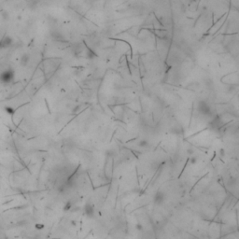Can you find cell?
Masks as SVG:
<instances>
[{"instance_id": "1", "label": "cell", "mask_w": 239, "mask_h": 239, "mask_svg": "<svg viewBox=\"0 0 239 239\" xmlns=\"http://www.w3.org/2000/svg\"><path fill=\"white\" fill-rule=\"evenodd\" d=\"M14 77H15V74L12 69H6L0 74V81L3 84H8L14 79Z\"/></svg>"}, {"instance_id": "2", "label": "cell", "mask_w": 239, "mask_h": 239, "mask_svg": "<svg viewBox=\"0 0 239 239\" xmlns=\"http://www.w3.org/2000/svg\"><path fill=\"white\" fill-rule=\"evenodd\" d=\"M13 45V39L9 36H5L0 39V50L8 49Z\"/></svg>"}, {"instance_id": "3", "label": "cell", "mask_w": 239, "mask_h": 239, "mask_svg": "<svg viewBox=\"0 0 239 239\" xmlns=\"http://www.w3.org/2000/svg\"><path fill=\"white\" fill-rule=\"evenodd\" d=\"M84 213L85 215L88 217V218H93V214H94V207L92 204L90 203H87L84 206Z\"/></svg>"}, {"instance_id": "4", "label": "cell", "mask_w": 239, "mask_h": 239, "mask_svg": "<svg viewBox=\"0 0 239 239\" xmlns=\"http://www.w3.org/2000/svg\"><path fill=\"white\" fill-rule=\"evenodd\" d=\"M51 38L56 40V41H60V42H66V39L65 38V37L58 31H54L52 33H51Z\"/></svg>"}, {"instance_id": "5", "label": "cell", "mask_w": 239, "mask_h": 239, "mask_svg": "<svg viewBox=\"0 0 239 239\" xmlns=\"http://www.w3.org/2000/svg\"><path fill=\"white\" fill-rule=\"evenodd\" d=\"M164 201V194L162 192H159L155 194V196H154V202H155V204H162L163 202Z\"/></svg>"}, {"instance_id": "6", "label": "cell", "mask_w": 239, "mask_h": 239, "mask_svg": "<svg viewBox=\"0 0 239 239\" xmlns=\"http://www.w3.org/2000/svg\"><path fill=\"white\" fill-rule=\"evenodd\" d=\"M29 60H30V56L28 55L27 53H24L22 55V58H21V65H23V66H26L28 64H29Z\"/></svg>"}]
</instances>
